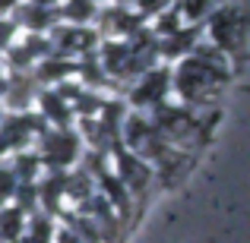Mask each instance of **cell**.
Returning <instances> with one entry per match:
<instances>
[{
  "label": "cell",
  "mask_w": 250,
  "mask_h": 243,
  "mask_svg": "<svg viewBox=\"0 0 250 243\" xmlns=\"http://www.w3.org/2000/svg\"><path fill=\"white\" fill-rule=\"evenodd\" d=\"M212 35L219 41L222 51H234L238 54L244 48V13L234 10V6H225V10L215 13L212 19Z\"/></svg>",
  "instance_id": "6da1fadb"
},
{
  "label": "cell",
  "mask_w": 250,
  "mask_h": 243,
  "mask_svg": "<svg viewBox=\"0 0 250 243\" xmlns=\"http://www.w3.org/2000/svg\"><path fill=\"white\" fill-rule=\"evenodd\" d=\"M117 180L124 183L127 193H133L136 199H143L152 183V170H149V161H143L140 155H130V152H121L117 155Z\"/></svg>",
  "instance_id": "7a4b0ae2"
},
{
  "label": "cell",
  "mask_w": 250,
  "mask_h": 243,
  "mask_svg": "<svg viewBox=\"0 0 250 243\" xmlns=\"http://www.w3.org/2000/svg\"><path fill=\"white\" fill-rule=\"evenodd\" d=\"M76 146H80V142H76V136L73 133H67V130H63V133H48L44 136V155H48V164H70L76 158Z\"/></svg>",
  "instance_id": "3957f363"
},
{
  "label": "cell",
  "mask_w": 250,
  "mask_h": 243,
  "mask_svg": "<svg viewBox=\"0 0 250 243\" xmlns=\"http://www.w3.org/2000/svg\"><path fill=\"white\" fill-rule=\"evenodd\" d=\"M168 92V73H152V76H143V82L133 89V104L136 108H143V104H159L162 95Z\"/></svg>",
  "instance_id": "277c9868"
},
{
  "label": "cell",
  "mask_w": 250,
  "mask_h": 243,
  "mask_svg": "<svg viewBox=\"0 0 250 243\" xmlns=\"http://www.w3.org/2000/svg\"><path fill=\"white\" fill-rule=\"evenodd\" d=\"M42 104H44V114L51 117V120H57L63 127V123H70V108H67V101H63L61 95H54V92H48V95H42Z\"/></svg>",
  "instance_id": "5b68a950"
},
{
  "label": "cell",
  "mask_w": 250,
  "mask_h": 243,
  "mask_svg": "<svg viewBox=\"0 0 250 243\" xmlns=\"http://www.w3.org/2000/svg\"><path fill=\"white\" fill-rule=\"evenodd\" d=\"M19 234H22V212L19 208H3L0 212V237L16 240Z\"/></svg>",
  "instance_id": "8992f818"
},
{
  "label": "cell",
  "mask_w": 250,
  "mask_h": 243,
  "mask_svg": "<svg viewBox=\"0 0 250 243\" xmlns=\"http://www.w3.org/2000/svg\"><path fill=\"white\" fill-rule=\"evenodd\" d=\"M25 243H51V221L44 218V215H35V218H32Z\"/></svg>",
  "instance_id": "52a82bcc"
},
{
  "label": "cell",
  "mask_w": 250,
  "mask_h": 243,
  "mask_svg": "<svg viewBox=\"0 0 250 243\" xmlns=\"http://www.w3.org/2000/svg\"><path fill=\"white\" fill-rule=\"evenodd\" d=\"M63 13H67L70 19H92V16L98 13V6L92 3V0H70Z\"/></svg>",
  "instance_id": "ba28073f"
},
{
  "label": "cell",
  "mask_w": 250,
  "mask_h": 243,
  "mask_svg": "<svg viewBox=\"0 0 250 243\" xmlns=\"http://www.w3.org/2000/svg\"><path fill=\"white\" fill-rule=\"evenodd\" d=\"M13 189H16V187H13V174H10V170H3V168H0V202H3L6 196L13 193Z\"/></svg>",
  "instance_id": "9c48e42d"
},
{
  "label": "cell",
  "mask_w": 250,
  "mask_h": 243,
  "mask_svg": "<svg viewBox=\"0 0 250 243\" xmlns=\"http://www.w3.org/2000/svg\"><path fill=\"white\" fill-rule=\"evenodd\" d=\"M143 13H162L165 6H171V0H140Z\"/></svg>",
  "instance_id": "30bf717a"
},
{
  "label": "cell",
  "mask_w": 250,
  "mask_h": 243,
  "mask_svg": "<svg viewBox=\"0 0 250 243\" xmlns=\"http://www.w3.org/2000/svg\"><path fill=\"white\" fill-rule=\"evenodd\" d=\"M13 35H16V25L13 22H0V48L13 41Z\"/></svg>",
  "instance_id": "8fae6325"
},
{
  "label": "cell",
  "mask_w": 250,
  "mask_h": 243,
  "mask_svg": "<svg viewBox=\"0 0 250 243\" xmlns=\"http://www.w3.org/2000/svg\"><path fill=\"white\" fill-rule=\"evenodd\" d=\"M0 92H6V79H3V76H0Z\"/></svg>",
  "instance_id": "7c38bea8"
},
{
  "label": "cell",
  "mask_w": 250,
  "mask_h": 243,
  "mask_svg": "<svg viewBox=\"0 0 250 243\" xmlns=\"http://www.w3.org/2000/svg\"><path fill=\"white\" fill-rule=\"evenodd\" d=\"M44 3H54V0H38V6H44Z\"/></svg>",
  "instance_id": "4fadbf2b"
}]
</instances>
